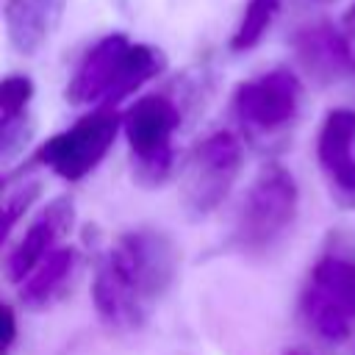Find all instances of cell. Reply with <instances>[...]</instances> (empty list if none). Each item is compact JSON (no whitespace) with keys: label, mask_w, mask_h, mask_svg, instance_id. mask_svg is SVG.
<instances>
[{"label":"cell","mask_w":355,"mask_h":355,"mask_svg":"<svg viewBox=\"0 0 355 355\" xmlns=\"http://www.w3.org/2000/svg\"><path fill=\"white\" fill-rule=\"evenodd\" d=\"M178 247L158 227L125 230L94 269L92 302L100 322L116 333L139 330L153 305L178 277Z\"/></svg>","instance_id":"cell-1"},{"label":"cell","mask_w":355,"mask_h":355,"mask_svg":"<svg viewBox=\"0 0 355 355\" xmlns=\"http://www.w3.org/2000/svg\"><path fill=\"white\" fill-rule=\"evenodd\" d=\"M166 67L158 47L130 42L125 33H108L83 53L69 83L67 100L72 105H116L139 86L153 80Z\"/></svg>","instance_id":"cell-2"},{"label":"cell","mask_w":355,"mask_h":355,"mask_svg":"<svg viewBox=\"0 0 355 355\" xmlns=\"http://www.w3.org/2000/svg\"><path fill=\"white\" fill-rule=\"evenodd\" d=\"M300 211V189L294 175L280 164H266L250 189L233 219L230 247L244 255H263L283 241Z\"/></svg>","instance_id":"cell-3"},{"label":"cell","mask_w":355,"mask_h":355,"mask_svg":"<svg viewBox=\"0 0 355 355\" xmlns=\"http://www.w3.org/2000/svg\"><path fill=\"white\" fill-rule=\"evenodd\" d=\"M180 128V108L166 94H144L122 114V133L130 147L133 178L141 186H161L175 164L172 136Z\"/></svg>","instance_id":"cell-4"},{"label":"cell","mask_w":355,"mask_h":355,"mask_svg":"<svg viewBox=\"0 0 355 355\" xmlns=\"http://www.w3.org/2000/svg\"><path fill=\"white\" fill-rule=\"evenodd\" d=\"M305 324L324 341H344L355 319V258L324 252L300 297Z\"/></svg>","instance_id":"cell-5"},{"label":"cell","mask_w":355,"mask_h":355,"mask_svg":"<svg viewBox=\"0 0 355 355\" xmlns=\"http://www.w3.org/2000/svg\"><path fill=\"white\" fill-rule=\"evenodd\" d=\"M119 128L122 116L111 105H97L94 111L83 114L75 125L39 144V150L33 153V164H42L58 178L75 183L105 158Z\"/></svg>","instance_id":"cell-6"},{"label":"cell","mask_w":355,"mask_h":355,"mask_svg":"<svg viewBox=\"0 0 355 355\" xmlns=\"http://www.w3.org/2000/svg\"><path fill=\"white\" fill-rule=\"evenodd\" d=\"M241 169V141L230 130H214L186 158L183 208L191 219H205L230 194Z\"/></svg>","instance_id":"cell-7"},{"label":"cell","mask_w":355,"mask_h":355,"mask_svg":"<svg viewBox=\"0 0 355 355\" xmlns=\"http://www.w3.org/2000/svg\"><path fill=\"white\" fill-rule=\"evenodd\" d=\"M302 83L288 69H269L258 78L241 80L233 92V114L241 125L272 133L286 128L300 111Z\"/></svg>","instance_id":"cell-8"},{"label":"cell","mask_w":355,"mask_h":355,"mask_svg":"<svg viewBox=\"0 0 355 355\" xmlns=\"http://www.w3.org/2000/svg\"><path fill=\"white\" fill-rule=\"evenodd\" d=\"M75 222V202L72 197H55L44 205V211L28 225L22 239L6 255V277L11 283H22L55 247L61 236L72 230Z\"/></svg>","instance_id":"cell-9"},{"label":"cell","mask_w":355,"mask_h":355,"mask_svg":"<svg viewBox=\"0 0 355 355\" xmlns=\"http://www.w3.org/2000/svg\"><path fill=\"white\" fill-rule=\"evenodd\" d=\"M355 111L352 108H333L322 119L319 136H316V161L327 180L336 186L341 197L355 205Z\"/></svg>","instance_id":"cell-10"},{"label":"cell","mask_w":355,"mask_h":355,"mask_svg":"<svg viewBox=\"0 0 355 355\" xmlns=\"http://www.w3.org/2000/svg\"><path fill=\"white\" fill-rule=\"evenodd\" d=\"M67 0H6L8 44L19 55H33L61 25Z\"/></svg>","instance_id":"cell-11"},{"label":"cell","mask_w":355,"mask_h":355,"mask_svg":"<svg viewBox=\"0 0 355 355\" xmlns=\"http://www.w3.org/2000/svg\"><path fill=\"white\" fill-rule=\"evenodd\" d=\"M294 50H297V58L302 61V67L322 83L338 80L341 75L352 72V67H355L344 36L333 25H324V22L297 31Z\"/></svg>","instance_id":"cell-12"},{"label":"cell","mask_w":355,"mask_h":355,"mask_svg":"<svg viewBox=\"0 0 355 355\" xmlns=\"http://www.w3.org/2000/svg\"><path fill=\"white\" fill-rule=\"evenodd\" d=\"M75 250L72 247H55L22 283H19V302L25 308H44L50 305L61 291L64 286L69 283V275L75 272Z\"/></svg>","instance_id":"cell-13"},{"label":"cell","mask_w":355,"mask_h":355,"mask_svg":"<svg viewBox=\"0 0 355 355\" xmlns=\"http://www.w3.org/2000/svg\"><path fill=\"white\" fill-rule=\"evenodd\" d=\"M280 11V0H247L244 11H241V19L230 36V50L233 53H247L252 50L263 33L269 31V25L275 22Z\"/></svg>","instance_id":"cell-14"},{"label":"cell","mask_w":355,"mask_h":355,"mask_svg":"<svg viewBox=\"0 0 355 355\" xmlns=\"http://www.w3.org/2000/svg\"><path fill=\"white\" fill-rule=\"evenodd\" d=\"M33 100V80L28 75H6L0 83V122L14 119L28 111V103Z\"/></svg>","instance_id":"cell-15"},{"label":"cell","mask_w":355,"mask_h":355,"mask_svg":"<svg viewBox=\"0 0 355 355\" xmlns=\"http://www.w3.org/2000/svg\"><path fill=\"white\" fill-rule=\"evenodd\" d=\"M39 191H42L39 180L19 183L14 191L6 189V194H3V241H8V236L14 230V222H19V216L31 208V202L39 197Z\"/></svg>","instance_id":"cell-16"},{"label":"cell","mask_w":355,"mask_h":355,"mask_svg":"<svg viewBox=\"0 0 355 355\" xmlns=\"http://www.w3.org/2000/svg\"><path fill=\"white\" fill-rule=\"evenodd\" d=\"M31 136H33V119L28 116V111L14 119L0 122V158L3 161L17 158L31 141Z\"/></svg>","instance_id":"cell-17"},{"label":"cell","mask_w":355,"mask_h":355,"mask_svg":"<svg viewBox=\"0 0 355 355\" xmlns=\"http://www.w3.org/2000/svg\"><path fill=\"white\" fill-rule=\"evenodd\" d=\"M0 311H3V322H6V327H3V355H11V347L17 341V316H14L11 305H3Z\"/></svg>","instance_id":"cell-18"},{"label":"cell","mask_w":355,"mask_h":355,"mask_svg":"<svg viewBox=\"0 0 355 355\" xmlns=\"http://www.w3.org/2000/svg\"><path fill=\"white\" fill-rule=\"evenodd\" d=\"M283 355H308V352H302V349H286Z\"/></svg>","instance_id":"cell-19"},{"label":"cell","mask_w":355,"mask_h":355,"mask_svg":"<svg viewBox=\"0 0 355 355\" xmlns=\"http://www.w3.org/2000/svg\"><path fill=\"white\" fill-rule=\"evenodd\" d=\"M352 17H355V6H352Z\"/></svg>","instance_id":"cell-20"}]
</instances>
